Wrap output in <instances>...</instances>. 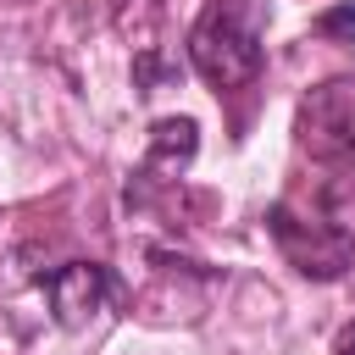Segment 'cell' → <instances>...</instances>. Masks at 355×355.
<instances>
[{"label":"cell","mask_w":355,"mask_h":355,"mask_svg":"<svg viewBox=\"0 0 355 355\" xmlns=\"http://www.w3.org/2000/svg\"><path fill=\"white\" fill-rule=\"evenodd\" d=\"M189 61L211 89H244V83H255L266 55H261L255 28H244V17L233 6H211L189 33Z\"/></svg>","instance_id":"obj_1"},{"label":"cell","mask_w":355,"mask_h":355,"mask_svg":"<svg viewBox=\"0 0 355 355\" xmlns=\"http://www.w3.org/2000/svg\"><path fill=\"white\" fill-rule=\"evenodd\" d=\"M266 227H272L283 261H288L300 277L333 283V277H344V272L355 266V239H349L344 227H333V222H305V216H294L288 205H272V211H266Z\"/></svg>","instance_id":"obj_2"},{"label":"cell","mask_w":355,"mask_h":355,"mask_svg":"<svg viewBox=\"0 0 355 355\" xmlns=\"http://www.w3.org/2000/svg\"><path fill=\"white\" fill-rule=\"evenodd\" d=\"M333 355H355V327H344V338H338V349Z\"/></svg>","instance_id":"obj_7"},{"label":"cell","mask_w":355,"mask_h":355,"mask_svg":"<svg viewBox=\"0 0 355 355\" xmlns=\"http://www.w3.org/2000/svg\"><path fill=\"white\" fill-rule=\"evenodd\" d=\"M194 155H200V128H194V116H161V122L150 128V150H144V172H139V178L172 183V178L189 172Z\"/></svg>","instance_id":"obj_5"},{"label":"cell","mask_w":355,"mask_h":355,"mask_svg":"<svg viewBox=\"0 0 355 355\" xmlns=\"http://www.w3.org/2000/svg\"><path fill=\"white\" fill-rule=\"evenodd\" d=\"M294 133H300V150H311L316 161L349 155L355 150V78L316 83L294 111Z\"/></svg>","instance_id":"obj_3"},{"label":"cell","mask_w":355,"mask_h":355,"mask_svg":"<svg viewBox=\"0 0 355 355\" xmlns=\"http://www.w3.org/2000/svg\"><path fill=\"white\" fill-rule=\"evenodd\" d=\"M39 283H44V300H50L55 327H67V333L89 327V322L105 311V300L116 294V283H111V272H105L100 261H67V266H55V272L39 277Z\"/></svg>","instance_id":"obj_4"},{"label":"cell","mask_w":355,"mask_h":355,"mask_svg":"<svg viewBox=\"0 0 355 355\" xmlns=\"http://www.w3.org/2000/svg\"><path fill=\"white\" fill-rule=\"evenodd\" d=\"M316 33L322 39H338V44H355V0H338L316 17Z\"/></svg>","instance_id":"obj_6"}]
</instances>
